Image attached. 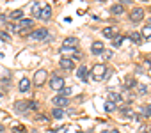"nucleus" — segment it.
<instances>
[{"label": "nucleus", "mask_w": 151, "mask_h": 133, "mask_svg": "<svg viewBox=\"0 0 151 133\" xmlns=\"http://www.w3.org/2000/svg\"><path fill=\"white\" fill-rule=\"evenodd\" d=\"M109 69H107V66L105 64H96L94 68H93V80L100 82V80H105L109 77Z\"/></svg>", "instance_id": "1"}, {"label": "nucleus", "mask_w": 151, "mask_h": 133, "mask_svg": "<svg viewBox=\"0 0 151 133\" xmlns=\"http://www.w3.org/2000/svg\"><path fill=\"white\" fill-rule=\"evenodd\" d=\"M29 39L34 41H46L48 39V29H36L29 34Z\"/></svg>", "instance_id": "2"}, {"label": "nucleus", "mask_w": 151, "mask_h": 133, "mask_svg": "<svg viewBox=\"0 0 151 133\" xmlns=\"http://www.w3.org/2000/svg\"><path fill=\"white\" fill-rule=\"evenodd\" d=\"M46 77H48V73H46L45 69H37V71L34 73V85H36V87H41V85L46 82Z\"/></svg>", "instance_id": "3"}, {"label": "nucleus", "mask_w": 151, "mask_h": 133, "mask_svg": "<svg viewBox=\"0 0 151 133\" xmlns=\"http://www.w3.org/2000/svg\"><path fill=\"white\" fill-rule=\"evenodd\" d=\"M142 20H144V11H142L140 7L132 9V13H130V21H132V23H140Z\"/></svg>", "instance_id": "4"}, {"label": "nucleus", "mask_w": 151, "mask_h": 133, "mask_svg": "<svg viewBox=\"0 0 151 133\" xmlns=\"http://www.w3.org/2000/svg\"><path fill=\"white\" fill-rule=\"evenodd\" d=\"M59 66H60L64 71H71V69H75V60L71 57H62L59 60Z\"/></svg>", "instance_id": "5"}, {"label": "nucleus", "mask_w": 151, "mask_h": 133, "mask_svg": "<svg viewBox=\"0 0 151 133\" xmlns=\"http://www.w3.org/2000/svg\"><path fill=\"white\" fill-rule=\"evenodd\" d=\"M34 27V20L30 18H22L18 21V25H14V30H27V29H32Z\"/></svg>", "instance_id": "6"}, {"label": "nucleus", "mask_w": 151, "mask_h": 133, "mask_svg": "<svg viewBox=\"0 0 151 133\" xmlns=\"http://www.w3.org/2000/svg\"><path fill=\"white\" fill-rule=\"evenodd\" d=\"M50 87H52L53 91H60V89L64 87V78H62V77H55V75H53V77L50 78Z\"/></svg>", "instance_id": "7"}, {"label": "nucleus", "mask_w": 151, "mask_h": 133, "mask_svg": "<svg viewBox=\"0 0 151 133\" xmlns=\"http://www.w3.org/2000/svg\"><path fill=\"white\" fill-rule=\"evenodd\" d=\"M52 101H53V108H64L69 105V98H62V96H55Z\"/></svg>", "instance_id": "8"}, {"label": "nucleus", "mask_w": 151, "mask_h": 133, "mask_svg": "<svg viewBox=\"0 0 151 133\" xmlns=\"http://www.w3.org/2000/svg\"><path fill=\"white\" fill-rule=\"evenodd\" d=\"M103 51H105V46H103L101 41H94V43L91 44V53H94V55H101Z\"/></svg>", "instance_id": "9"}, {"label": "nucleus", "mask_w": 151, "mask_h": 133, "mask_svg": "<svg viewBox=\"0 0 151 133\" xmlns=\"http://www.w3.org/2000/svg\"><path fill=\"white\" fill-rule=\"evenodd\" d=\"M77 77H78V80H82V82H87V80H89V71H87L86 66H80V68L77 69Z\"/></svg>", "instance_id": "10"}, {"label": "nucleus", "mask_w": 151, "mask_h": 133, "mask_svg": "<svg viewBox=\"0 0 151 133\" xmlns=\"http://www.w3.org/2000/svg\"><path fill=\"white\" fill-rule=\"evenodd\" d=\"M50 18H52V7H50V6H43V9H41V14H39V20L50 21Z\"/></svg>", "instance_id": "11"}, {"label": "nucleus", "mask_w": 151, "mask_h": 133, "mask_svg": "<svg viewBox=\"0 0 151 133\" xmlns=\"http://www.w3.org/2000/svg\"><path fill=\"white\" fill-rule=\"evenodd\" d=\"M14 110H16V112H27V110H29V101H25V99L16 101V103H14Z\"/></svg>", "instance_id": "12"}, {"label": "nucleus", "mask_w": 151, "mask_h": 133, "mask_svg": "<svg viewBox=\"0 0 151 133\" xmlns=\"http://www.w3.org/2000/svg\"><path fill=\"white\" fill-rule=\"evenodd\" d=\"M29 89H30V80L29 78H22L20 84H18V91L20 92H27Z\"/></svg>", "instance_id": "13"}, {"label": "nucleus", "mask_w": 151, "mask_h": 133, "mask_svg": "<svg viewBox=\"0 0 151 133\" xmlns=\"http://www.w3.org/2000/svg\"><path fill=\"white\" fill-rule=\"evenodd\" d=\"M77 44H78V39L77 37H66L64 39V46L66 48H77Z\"/></svg>", "instance_id": "14"}, {"label": "nucleus", "mask_w": 151, "mask_h": 133, "mask_svg": "<svg viewBox=\"0 0 151 133\" xmlns=\"http://www.w3.org/2000/svg\"><path fill=\"white\" fill-rule=\"evenodd\" d=\"M110 13H112V14H116V16H119V14H123V13H124V6H121V4H114V6H112V9H110Z\"/></svg>", "instance_id": "15"}, {"label": "nucleus", "mask_w": 151, "mask_h": 133, "mask_svg": "<svg viewBox=\"0 0 151 133\" xmlns=\"http://www.w3.org/2000/svg\"><path fill=\"white\" fill-rule=\"evenodd\" d=\"M22 16H23V11H22V9H16V11H13V13L9 14V20H13V21H20Z\"/></svg>", "instance_id": "16"}, {"label": "nucleus", "mask_w": 151, "mask_h": 133, "mask_svg": "<svg viewBox=\"0 0 151 133\" xmlns=\"http://www.w3.org/2000/svg\"><path fill=\"white\" fill-rule=\"evenodd\" d=\"M128 39H132V41H133L135 44H140V43L144 41V37H142V34H139V32H132Z\"/></svg>", "instance_id": "17"}, {"label": "nucleus", "mask_w": 151, "mask_h": 133, "mask_svg": "<svg viewBox=\"0 0 151 133\" xmlns=\"http://www.w3.org/2000/svg\"><path fill=\"white\" fill-rule=\"evenodd\" d=\"M101 32H103V36H105L107 39H114V36H116V30H114L112 27H105Z\"/></svg>", "instance_id": "18"}, {"label": "nucleus", "mask_w": 151, "mask_h": 133, "mask_svg": "<svg viewBox=\"0 0 151 133\" xmlns=\"http://www.w3.org/2000/svg\"><path fill=\"white\" fill-rule=\"evenodd\" d=\"M109 101H110V103H114V105H116V103H121V101H123V96H121V94H117V92H110Z\"/></svg>", "instance_id": "19"}, {"label": "nucleus", "mask_w": 151, "mask_h": 133, "mask_svg": "<svg viewBox=\"0 0 151 133\" xmlns=\"http://www.w3.org/2000/svg\"><path fill=\"white\" fill-rule=\"evenodd\" d=\"M41 4L39 2H36L34 6H32V16H36V18H39V14H41Z\"/></svg>", "instance_id": "20"}, {"label": "nucleus", "mask_w": 151, "mask_h": 133, "mask_svg": "<svg viewBox=\"0 0 151 133\" xmlns=\"http://www.w3.org/2000/svg\"><path fill=\"white\" fill-rule=\"evenodd\" d=\"M66 114H64V110L62 108H53V112H52V117L53 119H62Z\"/></svg>", "instance_id": "21"}, {"label": "nucleus", "mask_w": 151, "mask_h": 133, "mask_svg": "<svg viewBox=\"0 0 151 133\" xmlns=\"http://www.w3.org/2000/svg\"><path fill=\"white\" fill-rule=\"evenodd\" d=\"M123 41H124V37H123V36H114V41H112V46H114V48H119V46L123 44Z\"/></svg>", "instance_id": "22"}, {"label": "nucleus", "mask_w": 151, "mask_h": 133, "mask_svg": "<svg viewBox=\"0 0 151 133\" xmlns=\"http://www.w3.org/2000/svg\"><path fill=\"white\" fill-rule=\"evenodd\" d=\"M133 87H137V82H135L133 78H126V80H124V89L130 91V89H133Z\"/></svg>", "instance_id": "23"}, {"label": "nucleus", "mask_w": 151, "mask_h": 133, "mask_svg": "<svg viewBox=\"0 0 151 133\" xmlns=\"http://www.w3.org/2000/svg\"><path fill=\"white\" fill-rule=\"evenodd\" d=\"M69 94H71V87H62L59 91V96H62V98H68Z\"/></svg>", "instance_id": "24"}, {"label": "nucleus", "mask_w": 151, "mask_h": 133, "mask_svg": "<svg viewBox=\"0 0 151 133\" xmlns=\"http://www.w3.org/2000/svg\"><path fill=\"white\" fill-rule=\"evenodd\" d=\"M140 114H142V115H146V117H151V105L142 107V108H140Z\"/></svg>", "instance_id": "25"}, {"label": "nucleus", "mask_w": 151, "mask_h": 133, "mask_svg": "<svg viewBox=\"0 0 151 133\" xmlns=\"http://www.w3.org/2000/svg\"><path fill=\"white\" fill-rule=\"evenodd\" d=\"M13 133H27V128L22 126V124H16V126L13 128Z\"/></svg>", "instance_id": "26"}, {"label": "nucleus", "mask_w": 151, "mask_h": 133, "mask_svg": "<svg viewBox=\"0 0 151 133\" xmlns=\"http://www.w3.org/2000/svg\"><path fill=\"white\" fill-rule=\"evenodd\" d=\"M37 108H39V103L34 101V99H30L29 101V110H37Z\"/></svg>", "instance_id": "27"}, {"label": "nucleus", "mask_w": 151, "mask_h": 133, "mask_svg": "<svg viewBox=\"0 0 151 133\" xmlns=\"http://www.w3.org/2000/svg\"><path fill=\"white\" fill-rule=\"evenodd\" d=\"M114 110H116V105L110 103V101H107L105 103V112H114Z\"/></svg>", "instance_id": "28"}, {"label": "nucleus", "mask_w": 151, "mask_h": 133, "mask_svg": "<svg viewBox=\"0 0 151 133\" xmlns=\"http://www.w3.org/2000/svg\"><path fill=\"white\" fill-rule=\"evenodd\" d=\"M142 34H144L142 37H147V39H149V37H151V27H144V30H142Z\"/></svg>", "instance_id": "29"}, {"label": "nucleus", "mask_w": 151, "mask_h": 133, "mask_svg": "<svg viewBox=\"0 0 151 133\" xmlns=\"http://www.w3.org/2000/svg\"><path fill=\"white\" fill-rule=\"evenodd\" d=\"M0 39H2V41H9V39H11V36H9L6 30H2V32H0Z\"/></svg>", "instance_id": "30"}, {"label": "nucleus", "mask_w": 151, "mask_h": 133, "mask_svg": "<svg viewBox=\"0 0 151 133\" xmlns=\"http://www.w3.org/2000/svg\"><path fill=\"white\" fill-rule=\"evenodd\" d=\"M121 114H123L124 117H132V115H133V112H132L130 108H123V110H121Z\"/></svg>", "instance_id": "31"}, {"label": "nucleus", "mask_w": 151, "mask_h": 133, "mask_svg": "<svg viewBox=\"0 0 151 133\" xmlns=\"http://www.w3.org/2000/svg\"><path fill=\"white\" fill-rule=\"evenodd\" d=\"M139 87V94H147V85H137Z\"/></svg>", "instance_id": "32"}, {"label": "nucleus", "mask_w": 151, "mask_h": 133, "mask_svg": "<svg viewBox=\"0 0 151 133\" xmlns=\"http://www.w3.org/2000/svg\"><path fill=\"white\" fill-rule=\"evenodd\" d=\"M101 55H103V59H110L112 57V51H103Z\"/></svg>", "instance_id": "33"}, {"label": "nucleus", "mask_w": 151, "mask_h": 133, "mask_svg": "<svg viewBox=\"0 0 151 133\" xmlns=\"http://www.w3.org/2000/svg\"><path fill=\"white\" fill-rule=\"evenodd\" d=\"M37 121H41V122H48V117H46V115H39Z\"/></svg>", "instance_id": "34"}, {"label": "nucleus", "mask_w": 151, "mask_h": 133, "mask_svg": "<svg viewBox=\"0 0 151 133\" xmlns=\"http://www.w3.org/2000/svg\"><path fill=\"white\" fill-rule=\"evenodd\" d=\"M0 133H4V126L2 124H0Z\"/></svg>", "instance_id": "35"}, {"label": "nucleus", "mask_w": 151, "mask_h": 133, "mask_svg": "<svg viewBox=\"0 0 151 133\" xmlns=\"http://www.w3.org/2000/svg\"><path fill=\"white\" fill-rule=\"evenodd\" d=\"M147 23H149V25H147V27H151V18H149V20H147Z\"/></svg>", "instance_id": "36"}, {"label": "nucleus", "mask_w": 151, "mask_h": 133, "mask_svg": "<svg viewBox=\"0 0 151 133\" xmlns=\"http://www.w3.org/2000/svg\"><path fill=\"white\" fill-rule=\"evenodd\" d=\"M2 96H4V94H2V92H0V98H2Z\"/></svg>", "instance_id": "37"}, {"label": "nucleus", "mask_w": 151, "mask_h": 133, "mask_svg": "<svg viewBox=\"0 0 151 133\" xmlns=\"http://www.w3.org/2000/svg\"><path fill=\"white\" fill-rule=\"evenodd\" d=\"M101 133H109V131H101Z\"/></svg>", "instance_id": "38"}, {"label": "nucleus", "mask_w": 151, "mask_h": 133, "mask_svg": "<svg viewBox=\"0 0 151 133\" xmlns=\"http://www.w3.org/2000/svg\"><path fill=\"white\" fill-rule=\"evenodd\" d=\"M149 75H151V69H149Z\"/></svg>", "instance_id": "39"}, {"label": "nucleus", "mask_w": 151, "mask_h": 133, "mask_svg": "<svg viewBox=\"0 0 151 133\" xmlns=\"http://www.w3.org/2000/svg\"><path fill=\"white\" fill-rule=\"evenodd\" d=\"M80 133H82V131H80Z\"/></svg>", "instance_id": "40"}]
</instances>
